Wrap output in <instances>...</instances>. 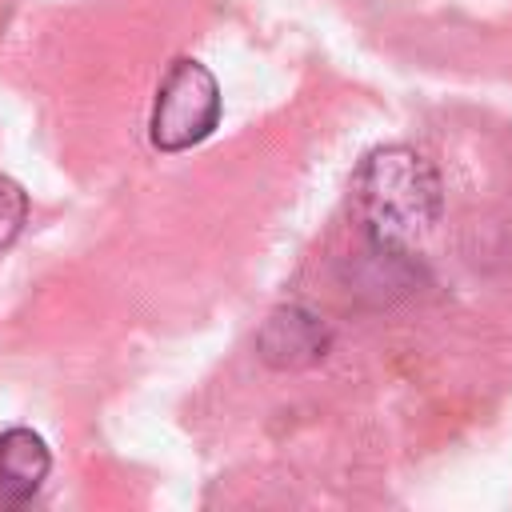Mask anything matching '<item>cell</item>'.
<instances>
[{"label": "cell", "instance_id": "obj_5", "mask_svg": "<svg viewBox=\"0 0 512 512\" xmlns=\"http://www.w3.org/2000/svg\"><path fill=\"white\" fill-rule=\"evenodd\" d=\"M24 220H28V196H24V188L12 176L0 172V248H8L20 236Z\"/></svg>", "mask_w": 512, "mask_h": 512}, {"label": "cell", "instance_id": "obj_2", "mask_svg": "<svg viewBox=\"0 0 512 512\" xmlns=\"http://www.w3.org/2000/svg\"><path fill=\"white\" fill-rule=\"evenodd\" d=\"M220 120V88L216 76L200 60H176L156 88L148 140L160 152H184L200 144Z\"/></svg>", "mask_w": 512, "mask_h": 512}, {"label": "cell", "instance_id": "obj_3", "mask_svg": "<svg viewBox=\"0 0 512 512\" xmlns=\"http://www.w3.org/2000/svg\"><path fill=\"white\" fill-rule=\"evenodd\" d=\"M328 340H332V332L316 312L288 304L264 320V328L256 336V352L264 356V364L296 372V368L316 364L328 352Z\"/></svg>", "mask_w": 512, "mask_h": 512}, {"label": "cell", "instance_id": "obj_4", "mask_svg": "<svg viewBox=\"0 0 512 512\" xmlns=\"http://www.w3.org/2000/svg\"><path fill=\"white\" fill-rule=\"evenodd\" d=\"M48 468H52L48 444L32 428L0 432V500L4 504H28L40 492Z\"/></svg>", "mask_w": 512, "mask_h": 512}, {"label": "cell", "instance_id": "obj_1", "mask_svg": "<svg viewBox=\"0 0 512 512\" xmlns=\"http://www.w3.org/2000/svg\"><path fill=\"white\" fill-rule=\"evenodd\" d=\"M352 196L372 248L388 252H404L440 216V180L432 164L404 144L372 148L356 168Z\"/></svg>", "mask_w": 512, "mask_h": 512}]
</instances>
